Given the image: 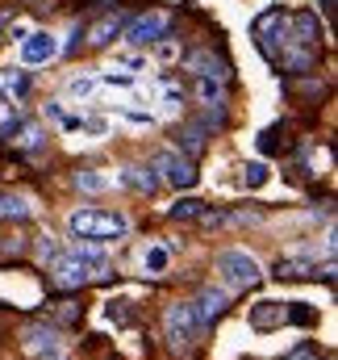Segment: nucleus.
Returning a JSON list of instances; mask_svg holds the SVG:
<instances>
[{
	"label": "nucleus",
	"mask_w": 338,
	"mask_h": 360,
	"mask_svg": "<svg viewBox=\"0 0 338 360\" xmlns=\"http://www.w3.org/2000/svg\"><path fill=\"white\" fill-rule=\"evenodd\" d=\"M109 272V256L96 252V243H80L72 252H55L50 256V281L59 289H84L92 281H100Z\"/></svg>",
	"instance_id": "f257e3e1"
},
{
	"label": "nucleus",
	"mask_w": 338,
	"mask_h": 360,
	"mask_svg": "<svg viewBox=\"0 0 338 360\" xmlns=\"http://www.w3.org/2000/svg\"><path fill=\"white\" fill-rule=\"evenodd\" d=\"M67 231L72 239L80 243H113V239H126L130 235V218L121 210H100V205H84L67 218Z\"/></svg>",
	"instance_id": "f03ea898"
},
{
	"label": "nucleus",
	"mask_w": 338,
	"mask_h": 360,
	"mask_svg": "<svg viewBox=\"0 0 338 360\" xmlns=\"http://www.w3.org/2000/svg\"><path fill=\"white\" fill-rule=\"evenodd\" d=\"M163 335H168V348L175 352V356L192 352V344H196L201 327H196V319H192V306H188V302H171V306H168V314H163Z\"/></svg>",
	"instance_id": "7ed1b4c3"
},
{
	"label": "nucleus",
	"mask_w": 338,
	"mask_h": 360,
	"mask_svg": "<svg viewBox=\"0 0 338 360\" xmlns=\"http://www.w3.org/2000/svg\"><path fill=\"white\" fill-rule=\"evenodd\" d=\"M163 34H171V13L168 8H151V13L126 21V30H121V38H126L130 46H155Z\"/></svg>",
	"instance_id": "20e7f679"
},
{
	"label": "nucleus",
	"mask_w": 338,
	"mask_h": 360,
	"mask_svg": "<svg viewBox=\"0 0 338 360\" xmlns=\"http://www.w3.org/2000/svg\"><path fill=\"white\" fill-rule=\"evenodd\" d=\"M217 272H222V281H226L230 289H251V285L263 281V272H259V264H255V256L234 252V248L217 256Z\"/></svg>",
	"instance_id": "39448f33"
},
{
	"label": "nucleus",
	"mask_w": 338,
	"mask_h": 360,
	"mask_svg": "<svg viewBox=\"0 0 338 360\" xmlns=\"http://www.w3.org/2000/svg\"><path fill=\"white\" fill-rule=\"evenodd\" d=\"M151 168L155 172H163L159 180H168L175 188H192L201 172H196V160H188V155H180V151H159L155 160H151Z\"/></svg>",
	"instance_id": "423d86ee"
},
{
	"label": "nucleus",
	"mask_w": 338,
	"mask_h": 360,
	"mask_svg": "<svg viewBox=\"0 0 338 360\" xmlns=\"http://www.w3.org/2000/svg\"><path fill=\"white\" fill-rule=\"evenodd\" d=\"M21 348L34 360H59V352H63L59 331H55L50 323H29V327L21 331Z\"/></svg>",
	"instance_id": "0eeeda50"
},
{
	"label": "nucleus",
	"mask_w": 338,
	"mask_h": 360,
	"mask_svg": "<svg viewBox=\"0 0 338 360\" xmlns=\"http://www.w3.org/2000/svg\"><path fill=\"white\" fill-rule=\"evenodd\" d=\"M188 306H192V319H196V327H201V331H209V327H213V323L226 314L230 297H226V289H213V285H209V289H201V293H196Z\"/></svg>",
	"instance_id": "6e6552de"
},
{
	"label": "nucleus",
	"mask_w": 338,
	"mask_h": 360,
	"mask_svg": "<svg viewBox=\"0 0 338 360\" xmlns=\"http://www.w3.org/2000/svg\"><path fill=\"white\" fill-rule=\"evenodd\" d=\"M55 55H59V42H55V34H46V30H29V34L21 38V63H25V68L50 63Z\"/></svg>",
	"instance_id": "1a4fd4ad"
},
{
	"label": "nucleus",
	"mask_w": 338,
	"mask_h": 360,
	"mask_svg": "<svg viewBox=\"0 0 338 360\" xmlns=\"http://www.w3.org/2000/svg\"><path fill=\"white\" fill-rule=\"evenodd\" d=\"M126 21H130V17H126V8H109L104 17H96V21L88 25V46H96V51H100V46H109L113 38H121Z\"/></svg>",
	"instance_id": "9d476101"
},
{
	"label": "nucleus",
	"mask_w": 338,
	"mask_h": 360,
	"mask_svg": "<svg viewBox=\"0 0 338 360\" xmlns=\"http://www.w3.org/2000/svg\"><path fill=\"white\" fill-rule=\"evenodd\" d=\"M184 72L213 76V80H230V63L217 59V51H192V55H184Z\"/></svg>",
	"instance_id": "9b49d317"
},
{
	"label": "nucleus",
	"mask_w": 338,
	"mask_h": 360,
	"mask_svg": "<svg viewBox=\"0 0 338 360\" xmlns=\"http://www.w3.org/2000/svg\"><path fill=\"white\" fill-rule=\"evenodd\" d=\"M288 25H292V42H301V46H318V38H322V21H318L313 8H297V13H288Z\"/></svg>",
	"instance_id": "f8f14e48"
},
{
	"label": "nucleus",
	"mask_w": 338,
	"mask_h": 360,
	"mask_svg": "<svg viewBox=\"0 0 338 360\" xmlns=\"http://www.w3.org/2000/svg\"><path fill=\"white\" fill-rule=\"evenodd\" d=\"M247 323H251L255 331H276V327H284V302H259V306H251Z\"/></svg>",
	"instance_id": "ddd939ff"
},
{
	"label": "nucleus",
	"mask_w": 338,
	"mask_h": 360,
	"mask_svg": "<svg viewBox=\"0 0 338 360\" xmlns=\"http://www.w3.org/2000/svg\"><path fill=\"white\" fill-rule=\"evenodd\" d=\"M117 180H121L130 193H138V197H155V188H159V176H155L151 168H121Z\"/></svg>",
	"instance_id": "4468645a"
},
{
	"label": "nucleus",
	"mask_w": 338,
	"mask_h": 360,
	"mask_svg": "<svg viewBox=\"0 0 338 360\" xmlns=\"http://www.w3.org/2000/svg\"><path fill=\"white\" fill-rule=\"evenodd\" d=\"M271 276L276 281H313L318 276V264L313 260H276V269H271Z\"/></svg>",
	"instance_id": "2eb2a0df"
},
{
	"label": "nucleus",
	"mask_w": 338,
	"mask_h": 360,
	"mask_svg": "<svg viewBox=\"0 0 338 360\" xmlns=\"http://www.w3.org/2000/svg\"><path fill=\"white\" fill-rule=\"evenodd\" d=\"M29 89H34L29 72H17V68H4V72H0V96L21 101V96H29Z\"/></svg>",
	"instance_id": "dca6fc26"
},
{
	"label": "nucleus",
	"mask_w": 338,
	"mask_h": 360,
	"mask_svg": "<svg viewBox=\"0 0 338 360\" xmlns=\"http://www.w3.org/2000/svg\"><path fill=\"white\" fill-rule=\"evenodd\" d=\"M205 143H209V130H205V126H196V122H188V126L175 134V147H180V151L188 147V160H196V155L205 151Z\"/></svg>",
	"instance_id": "f3484780"
},
{
	"label": "nucleus",
	"mask_w": 338,
	"mask_h": 360,
	"mask_svg": "<svg viewBox=\"0 0 338 360\" xmlns=\"http://www.w3.org/2000/svg\"><path fill=\"white\" fill-rule=\"evenodd\" d=\"M34 214V205L17 193H0V222H25Z\"/></svg>",
	"instance_id": "a211bd4d"
},
{
	"label": "nucleus",
	"mask_w": 338,
	"mask_h": 360,
	"mask_svg": "<svg viewBox=\"0 0 338 360\" xmlns=\"http://www.w3.org/2000/svg\"><path fill=\"white\" fill-rule=\"evenodd\" d=\"M280 63H284L288 72H297V76H301V72H309V68L318 63V55H313V46H301V42H297V46H288V51L280 55Z\"/></svg>",
	"instance_id": "6ab92c4d"
},
{
	"label": "nucleus",
	"mask_w": 338,
	"mask_h": 360,
	"mask_svg": "<svg viewBox=\"0 0 338 360\" xmlns=\"http://www.w3.org/2000/svg\"><path fill=\"white\" fill-rule=\"evenodd\" d=\"M171 264V248H163V243H151L147 252H142V269H147V276H163Z\"/></svg>",
	"instance_id": "aec40b11"
},
{
	"label": "nucleus",
	"mask_w": 338,
	"mask_h": 360,
	"mask_svg": "<svg viewBox=\"0 0 338 360\" xmlns=\"http://www.w3.org/2000/svg\"><path fill=\"white\" fill-rule=\"evenodd\" d=\"M13 134H17V151H38V147L46 143V130H42L38 122H21Z\"/></svg>",
	"instance_id": "412c9836"
},
{
	"label": "nucleus",
	"mask_w": 338,
	"mask_h": 360,
	"mask_svg": "<svg viewBox=\"0 0 338 360\" xmlns=\"http://www.w3.org/2000/svg\"><path fill=\"white\" fill-rule=\"evenodd\" d=\"M196 96L205 105H222L226 101V80H213V76H196Z\"/></svg>",
	"instance_id": "4be33fe9"
},
{
	"label": "nucleus",
	"mask_w": 338,
	"mask_h": 360,
	"mask_svg": "<svg viewBox=\"0 0 338 360\" xmlns=\"http://www.w3.org/2000/svg\"><path fill=\"white\" fill-rule=\"evenodd\" d=\"M201 210H205V201H196V197H180V201L168 210V218H175V222H196Z\"/></svg>",
	"instance_id": "5701e85b"
},
{
	"label": "nucleus",
	"mask_w": 338,
	"mask_h": 360,
	"mask_svg": "<svg viewBox=\"0 0 338 360\" xmlns=\"http://www.w3.org/2000/svg\"><path fill=\"white\" fill-rule=\"evenodd\" d=\"M267 180H271V168H267L263 160H255V164L243 168V184H247V188H263Z\"/></svg>",
	"instance_id": "b1692460"
},
{
	"label": "nucleus",
	"mask_w": 338,
	"mask_h": 360,
	"mask_svg": "<svg viewBox=\"0 0 338 360\" xmlns=\"http://www.w3.org/2000/svg\"><path fill=\"white\" fill-rule=\"evenodd\" d=\"M104 314H109V323H117V327H130V323H134L130 302H109V306H104Z\"/></svg>",
	"instance_id": "393cba45"
},
{
	"label": "nucleus",
	"mask_w": 338,
	"mask_h": 360,
	"mask_svg": "<svg viewBox=\"0 0 338 360\" xmlns=\"http://www.w3.org/2000/svg\"><path fill=\"white\" fill-rule=\"evenodd\" d=\"M76 184H80V188H88V193H100V188H109V180L100 176V172H80V176H76Z\"/></svg>",
	"instance_id": "a878e982"
},
{
	"label": "nucleus",
	"mask_w": 338,
	"mask_h": 360,
	"mask_svg": "<svg viewBox=\"0 0 338 360\" xmlns=\"http://www.w3.org/2000/svg\"><path fill=\"white\" fill-rule=\"evenodd\" d=\"M17 126H21V113H17V117H8V122H0V143H4V139L17 130Z\"/></svg>",
	"instance_id": "bb28decb"
},
{
	"label": "nucleus",
	"mask_w": 338,
	"mask_h": 360,
	"mask_svg": "<svg viewBox=\"0 0 338 360\" xmlns=\"http://www.w3.org/2000/svg\"><path fill=\"white\" fill-rule=\"evenodd\" d=\"M288 360H318V348H309V344H305V348H297Z\"/></svg>",
	"instance_id": "cd10ccee"
},
{
	"label": "nucleus",
	"mask_w": 338,
	"mask_h": 360,
	"mask_svg": "<svg viewBox=\"0 0 338 360\" xmlns=\"http://www.w3.org/2000/svg\"><path fill=\"white\" fill-rule=\"evenodd\" d=\"M72 92H76V96H88V92H92V80H72Z\"/></svg>",
	"instance_id": "c85d7f7f"
},
{
	"label": "nucleus",
	"mask_w": 338,
	"mask_h": 360,
	"mask_svg": "<svg viewBox=\"0 0 338 360\" xmlns=\"http://www.w3.org/2000/svg\"><path fill=\"white\" fill-rule=\"evenodd\" d=\"M25 34H29V30H25V25H13V30H8V42H21V38H25Z\"/></svg>",
	"instance_id": "c756f323"
},
{
	"label": "nucleus",
	"mask_w": 338,
	"mask_h": 360,
	"mask_svg": "<svg viewBox=\"0 0 338 360\" xmlns=\"http://www.w3.org/2000/svg\"><path fill=\"white\" fill-rule=\"evenodd\" d=\"M8 21H13V8H0V30H4Z\"/></svg>",
	"instance_id": "7c9ffc66"
}]
</instances>
